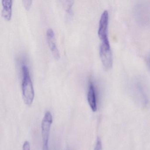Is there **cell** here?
<instances>
[{"mask_svg": "<svg viewBox=\"0 0 150 150\" xmlns=\"http://www.w3.org/2000/svg\"><path fill=\"white\" fill-rule=\"evenodd\" d=\"M23 79L22 90L23 100L26 105L30 106L35 98V91L28 67L26 64L22 67Z\"/></svg>", "mask_w": 150, "mask_h": 150, "instance_id": "cell-1", "label": "cell"}, {"mask_svg": "<svg viewBox=\"0 0 150 150\" xmlns=\"http://www.w3.org/2000/svg\"><path fill=\"white\" fill-rule=\"evenodd\" d=\"M46 38L48 45L51 51L56 59H59L60 58V53L56 43L55 35L52 28H49L46 31Z\"/></svg>", "mask_w": 150, "mask_h": 150, "instance_id": "cell-5", "label": "cell"}, {"mask_svg": "<svg viewBox=\"0 0 150 150\" xmlns=\"http://www.w3.org/2000/svg\"><path fill=\"white\" fill-rule=\"evenodd\" d=\"M65 3V7L67 12L69 14H71L72 13V6L73 5L74 1H64Z\"/></svg>", "mask_w": 150, "mask_h": 150, "instance_id": "cell-8", "label": "cell"}, {"mask_svg": "<svg viewBox=\"0 0 150 150\" xmlns=\"http://www.w3.org/2000/svg\"><path fill=\"white\" fill-rule=\"evenodd\" d=\"M102 143L100 139L98 138L96 141V144L94 150H102Z\"/></svg>", "mask_w": 150, "mask_h": 150, "instance_id": "cell-10", "label": "cell"}, {"mask_svg": "<svg viewBox=\"0 0 150 150\" xmlns=\"http://www.w3.org/2000/svg\"><path fill=\"white\" fill-rule=\"evenodd\" d=\"M87 100L91 109L93 112H96L97 109L96 93L94 84L91 81H90L88 86Z\"/></svg>", "mask_w": 150, "mask_h": 150, "instance_id": "cell-6", "label": "cell"}, {"mask_svg": "<svg viewBox=\"0 0 150 150\" xmlns=\"http://www.w3.org/2000/svg\"></svg>", "mask_w": 150, "mask_h": 150, "instance_id": "cell-12", "label": "cell"}, {"mask_svg": "<svg viewBox=\"0 0 150 150\" xmlns=\"http://www.w3.org/2000/svg\"><path fill=\"white\" fill-rule=\"evenodd\" d=\"M2 9L1 13L2 16L7 21L11 20L12 15V0H2Z\"/></svg>", "mask_w": 150, "mask_h": 150, "instance_id": "cell-7", "label": "cell"}, {"mask_svg": "<svg viewBox=\"0 0 150 150\" xmlns=\"http://www.w3.org/2000/svg\"><path fill=\"white\" fill-rule=\"evenodd\" d=\"M32 2L33 1L31 0H23L22 1L24 7L27 10H29L30 8Z\"/></svg>", "mask_w": 150, "mask_h": 150, "instance_id": "cell-9", "label": "cell"}, {"mask_svg": "<svg viewBox=\"0 0 150 150\" xmlns=\"http://www.w3.org/2000/svg\"><path fill=\"white\" fill-rule=\"evenodd\" d=\"M52 123V115L50 111H47L45 114L41 124L42 150H49V136Z\"/></svg>", "mask_w": 150, "mask_h": 150, "instance_id": "cell-2", "label": "cell"}, {"mask_svg": "<svg viewBox=\"0 0 150 150\" xmlns=\"http://www.w3.org/2000/svg\"><path fill=\"white\" fill-rule=\"evenodd\" d=\"M100 55L102 63L105 69H110L113 65V60L110 45L101 43L100 48Z\"/></svg>", "mask_w": 150, "mask_h": 150, "instance_id": "cell-4", "label": "cell"}, {"mask_svg": "<svg viewBox=\"0 0 150 150\" xmlns=\"http://www.w3.org/2000/svg\"><path fill=\"white\" fill-rule=\"evenodd\" d=\"M109 15L107 10H104L101 16L99 21L98 35L102 44L110 45L108 38V26Z\"/></svg>", "mask_w": 150, "mask_h": 150, "instance_id": "cell-3", "label": "cell"}, {"mask_svg": "<svg viewBox=\"0 0 150 150\" xmlns=\"http://www.w3.org/2000/svg\"><path fill=\"white\" fill-rule=\"evenodd\" d=\"M23 150H30V145L29 142L25 141L23 146Z\"/></svg>", "mask_w": 150, "mask_h": 150, "instance_id": "cell-11", "label": "cell"}]
</instances>
